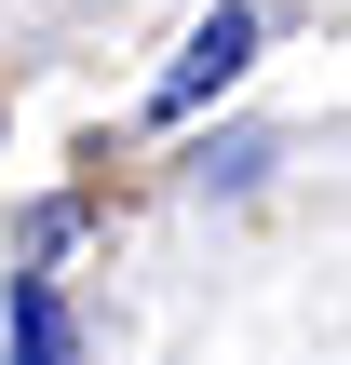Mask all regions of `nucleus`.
<instances>
[{"label": "nucleus", "instance_id": "1", "mask_svg": "<svg viewBox=\"0 0 351 365\" xmlns=\"http://www.w3.org/2000/svg\"><path fill=\"white\" fill-rule=\"evenodd\" d=\"M257 41H271V14H257V0H216V14L189 27V54H176V68L149 81V122H189L203 95H230V81L257 68Z\"/></svg>", "mask_w": 351, "mask_h": 365}, {"label": "nucleus", "instance_id": "2", "mask_svg": "<svg viewBox=\"0 0 351 365\" xmlns=\"http://www.w3.org/2000/svg\"><path fill=\"white\" fill-rule=\"evenodd\" d=\"M0 312H14V365H81V352H68V298H54V271H14Z\"/></svg>", "mask_w": 351, "mask_h": 365}, {"label": "nucleus", "instance_id": "3", "mask_svg": "<svg viewBox=\"0 0 351 365\" xmlns=\"http://www.w3.org/2000/svg\"><path fill=\"white\" fill-rule=\"evenodd\" d=\"M257 163H271V135H216V149H203V163H189V176H203V190H243V176H257Z\"/></svg>", "mask_w": 351, "mask_h": 365}]
</instances>
